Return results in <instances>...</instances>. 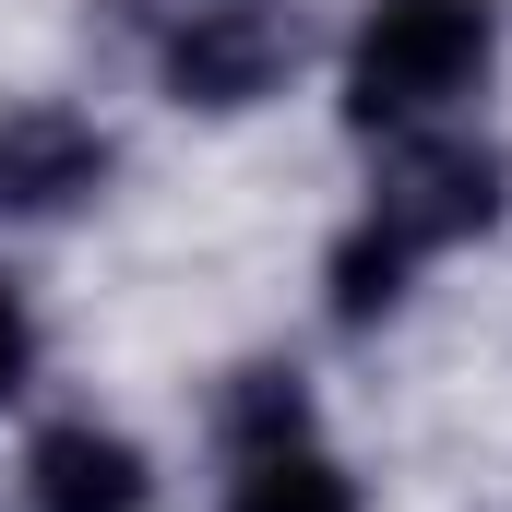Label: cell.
Masks as SVG:
<instances>
[{"mask_svg": "<svg viewBox=\"0 0 512 512\" xmlns=\"http://www.w3.org/2000/svg\"><path fill=\"white\" fill-rule=\"evenodd\" d=\"M501 48V12L489 0H370L358 36H346V120L358 131H429L477 96Z\"/></svg>", "mask_w": 512, "mask_h": 512, "instance_id": "cell-1", "label": "cell"}, {"mask_svg": "<svg viewBox=\"0 0 512 512\" xmlns=\"http://www.w3.org/2000/svg\"><path fill=\"white\" fill-rule=\"evenodd\" d=\"M501 191H512V155L477 143V131H393L382 155V191H370V227L405 239V251H453V239H489L501 227Z\"/></svg>", "mask_w": 512, "mask_h": 512, "instance_id": "cell-2", "label": "cell"}, {"mask_svg": "<svg viewBox=\"0 0 512 512\" xmlns=\"http://www.w3.org/2000/svg\"><path fill=\"white\" fill-rule=\"evenodd\" d=\"M298 48H310L298 0H191L155 60H167V96H179V108H215V120H227V108L286 96Z\"/></svg>", "mask_w": 512, "mask_h": 512, "instance_id": "cell-3", "label": "cell"}, {"mask_svg": "<svg viewBox=\"0 0 512 512\" xmlns=\"http://www.w3.org/2000/svg\"><path fill=\"white\" fill-rule=\"evenodd\" d=\"M108 191V131L84 108H0V215H72Z\"/></svg>", "mask_w": 512, "mask_h": 512, "instance_id": "cell-4", "label": "cell"}, {"mask_svg": "<svg viewBox=\"0 0 512 512\" xmlns=\"http://www.w3.org/2000/svg\"><path fill=\"white\" fill-rule=\"evenodd\" d=\"M143 501H155L143 441L96 429V417L36 429V453H24V512H143Z\"/></svg>", "mask_w": 512, "mask_h": 512, "instance_id": "cell-5", "label": "cell"}, {"mask_svg": "<svg viewBox=\"0 0 512 512\" xmlns=\"http://www.w3.org/2000/svg\"><path fill=\"white\" fill-rule=\"evenodd\" d=\"M227 512H358V477L322 453V441H286V453H239V489Z\"/></svg>", "mask_w": 512, "mask_h": 512, "instance_id": "cell-6", "label": "cell"}, {"mask_svg": "<svg viewBox=\"0 0 512 512\" xmlns=\"http://www.w3.org/2000/svg\"><path fill=\"white\" fill-rule=\"evenodd\" d=\"M405 274H417V251H405V239H382V227L358 215V239L334 251V322H382L393 298H405Z\"/></svg>", "mask_w": 512, "mask_h": 512, "instance_id": "cell-7", "label": "cell"}, {"mask_svg": "<svg viewBox=\"0 0 512 512\" xmlns=\"http://www.w3.org/2000/svg\"><path fill=\"white\" fill-rule=\"evenodd\" d=\"M227 441H239V453L310 441V393H298V370H239V393H227Z\"/></svg>", "mask_w": 512, "mask_h": 512, "instance_id": "cell-8", "label": "cell"}, {"mask_svg": "<svg viewBox=\"0 0 512 512\" xmlns=\"http://www.w3.org/2000/svg\"><path fill=\"white\" fill-rule=\"evenodd\" d=\"M24 370H36V322H24V298L0 286V405L24 393Z\"/></svg>", "mask_w": 512, "mask_h": 512, "instance_id": "cell-9", "label": "cell"}]
</instances>
